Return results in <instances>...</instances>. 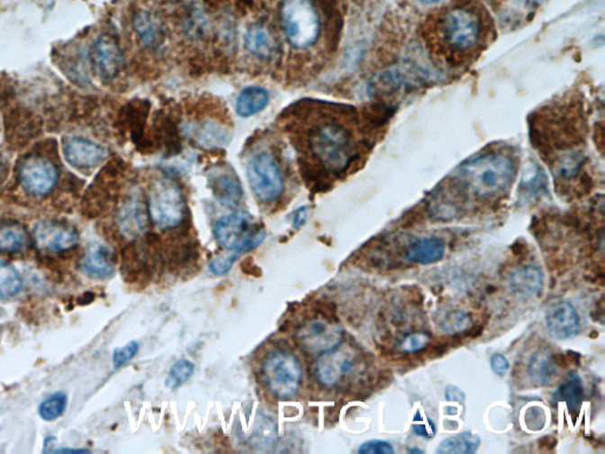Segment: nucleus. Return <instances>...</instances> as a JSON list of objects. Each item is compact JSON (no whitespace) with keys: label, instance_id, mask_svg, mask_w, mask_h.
Wrapping results in <instances>:
<instances>
[{"label":"nucleus","instance_id":"1","mask_svg":"<svg viewBox=\"0 0 605 454\" xmlns=\"http://www.w3.org/2000/svg\"><path fill=\"white\" fill-rule=\"evenodd\" d=\"M463 187L480 198L506 191L516 177V165L504 153H485L465 162L457 169Z\"/></svg>","mask_w":605,"mask_h":454},{"label":"nucleus","instance_id":"2","mask_svg":"<svg viewBox=\"0 0 605 454\" xmlns=\"http://www.w3.org/2000/svg\"><path fill=\"white\" fill-rule=\"evenodd\" d=\"M308 143L320 164L330 173L344 172L357 157L353 135L339 123L319 124L310 132Z\"/></svg>","mask_w":605,"mask_h":454},{"label":"nucleus","instance_id":"3","mask_svg":"<svg viewBox=\"0 0 605 454\" xmlns=\"http://www.w3.org/2000/svg\"><path fill=\"white\" fill-rule=\"evenodd\" d=\"M435 28L448 50L464 54L474 48L482 38V16L470 6H454L437 19Z\"/></svg>","mask_w":605,"mask_h":454},{"label":"nucleus","instance_id":"4","mask_svg":"<svg viewBox=\"0 0 605 454\" xmlns=\"http://www.w3.org/2000/svg\"><path fill=\"white\" fill-rule=\"evenodd\" d=\"M284 32L298 50L312 47L321 35V18L312 0H282L279 6Z\"/></svg>","mask_w":605,"mask_h":454},{"label":"nucleus","instance_id":"5","mask_svg":"<svg viewBox=\"0 0 605 454\" xmlns=\"http://www.w3.org/2000/svg\"><path fill=\"white\" fill-rule=\"evenodd\" d=\"M302 370L296 355L287 350H275L264 359L262 377L272 395L289 400L301 387Z\"/></svg>","mask_w":605,"mask_h":454},{"label":"nucleus","instance_id":"6","mask_svg":"<svg viewBox=\"0 0 605 454\" xmlns=\"http://www.w3.org/2000/svg\"><path fill=\"white\" fill-rule=\"evenodd\" d=\"M149 214L160 230H172L184 222L186 202L181 188L169 179H158L149 191Z\"/></svg>","mask_w":605,"mask_h":454},{"label":"nucleus","instance_id":"7","mask_svg":"<svg viewBox=\"0 0 605 454\" xmlns=\"http://www.w3.org/2000/svg\"><path fill=\"white\" fill-rule=\"evenodd\" d=\"M214 236L222 248L240 253L262 244L266 232L263 227L253 224L251 214L238 211L218 219Z\"/></svg>","mask_w":605,"mask_h":454},{"label":"nucleus","instance_id":"8","mask_svg":"<svg viewBox=\"0 0 605 454\" xmlns=\"http://www.w3.org/2000/svg\"><path fill=\"white\" fill-rule=\"evenodd\" d=\"M248 179L256 198L264 204H272L281 198L284 179L274 155L260 151L248 162Z\"/></svg>","mask_w":605,"mask_h":454},{"label":"nucleus","instance_id":"9","mask_svg":"<svg viewBox=\"0 0 605 454\" xmlns=\"http://www.w3.org/2000/svg\"><path fill=\"white\" fill-rule=\"evenodd\" d=\"M296 338L302 350L321 357L342 344L343 331L330 317L320 313L302 322Z\"/></svg>","mask_w":605,"mask_h":454},{"label":"nucleus","instance_id":"10","mask_svg":"<svg viewBox=\"0 0 605 454\" xmlns=\"http://www.w3.org/2000/svg\"><path fill=\"white\" fill-rule=\"evenodd\" d=\"M358 358L349 347H340L321 355L316 363V377L324 387H335L357 372Z\"/></svg>","mask_w":605,"mask_h":454},{"label":"nucleus","instance_id":"11","mask_svg":"<svg viewBox=\"0 0 605 454\" xmlns=\"http://www.w3.org/2000/svg\"><path fill=\"white\" fill-rule=\"evenodd\" d=\"M19 183L29 195L44 196L54 189L59 170L54 162L43 157H30L22 162L18 170Z\"/></svg>","mask_w":605,"mask_h":454},{"label":"nucleus","instance_id":"12","mask_svg":"<svg viewBox=\"0 0 605 454\" xmlns=\"http://www.w3.org/2000/svg\"><path fill=\"white\" fill-rule=\"evenodd\" d=\"M78 240V233L75 227L55 221L37 222L32 232L33 244L44 252L70 251L77 246Z\"/></svg>","mask_w":605,"mask_h":454},{"label":"nucleus","instance_id":"13","mask_svg":"<svg viewBox=\"0 0 605 454\" xmlns=\"http://www.w3.org/2000/svg\"><path fill=\"white\" fill-rule=\"evenodd\" d=\"M149 207L140 193H131L117 212V229L127 241H136L143 236L149 225Z\"/></svg>","mask_w":605,"mask_h":454},{"label":"nucleus","instance_id":"14","mask_svg":"<svg viewBox=\"0 0 605 454\" xmlns=\"http://www.w3.org/2000/svg\"><path fill=\"white\" fill-rule=\"evenodd\" d=\"M208 184L215 199L227 208L240 206L243 200V186L239 177L230 166L221 164L214 166L207 173Z\"/></svg>","mask_w":605,"mask_h":454},{"label":"nucleus","instance_id":"15","mask_svg":"<svg viewBox=\"0 0 605 454\" xmlns=\"http://www.w3.org/2000/svg\"><path fill=\"white\" fill-rule=\"evenodd\" d=\"M96 73L104 81H112L122 70L124 59L115 38L102 35L95 41L90 52Z\"/></svg>","mask_w":605,"mask_h":454},{"label":"nucleus","instance_id":"16","mask_svg":"<svg viewBox=\"0 0 605 454\" xmlns=\"http://www.w3.org/2000/svg\"><path fill=\"white\" fill-rule=\"evenodd\" d=\"M546 321L548 334L555 340L573 339L580 332V315L569 302L552 303L546 310Z\"/></svg>","mask_w":605,"mask_h":454},{"label":"nucleus","instance_id":"17","mask_svg":"<svg viewBox=\"0 0 605 454\" xmlns=\"http://www.w3.org/2000/svg\"><path fill=\"white\" fill-rule=\"evenodd\" d=\"M64 155L73 168L90 169L100 166L107 159L108 151L89 140L74 138L64 146Z\"/></svg>","mask_w":605,"mask_h":454},{"label":"nucleus","instance_id":"18","mask_svg":"<svg viewBox=\"0 0 605 454\" xmlns=\"http://www.w3.org/2000/svg\"><path fill=\"white\" fill-rule=\"evenodd\" d=\"M132 28L140 43L150 50L161 48L166 41V26L162 18L151 10H140L132 18Z\"/></svg>","mask_w":605,"mask_h":454},{"label":"nucleus","instance_id":"19","mask_svg":"<svg viewBox=\"0 0 605 454\" xmlns=\"http://www.w3.org/2000/svg\"><path fill=\"white\" fill-rule=\"evenodd\" d=\"M192 141L200 149L213 150L224 149L230 139L229 128L215 120H202L189 128Z\"/></svg>","mask_w":605,"mask_h":454},{"label":"nucleus","instance_id":"20","mask_svg":"<svg viewBox=\"0 0 605 454\" xmlns=\"http://www.w3.org/2000/svg\"><path fill=\"white\" fill-rule=\"evenodd\" d=\"M81 268L89 277L111 278L115 271V256L107 246L100 244L90 246L83 257Z\"/></svg>","mask_w":605,"mask_h":454},{"label":"nucleus","instance_id":"21","mask_svg":"<svg viewBox=\"0 0 605 454\" xmlns=\"http://www.w3.org/2000/svg\"><path fill=\"white\" fill-rule=\"evenodd\" d=\"M510 286L521 298H533L542 293L544 275L536 265L518 268L510 276Z\"/></svg>","mask_w":605,"mask_h":454},{"label":"nucleus","instance_id":"22","mask_svg":"<svg viewBox=\"0 0 605 454\" xmlns=\"http://www.w3.org/2000/svg\"><path fill=\"white\" fill-rule=\"evenodd\" d=\"M245 48L256 59L270 60L277 54L278 43L266 26L253 24L246 32Z\"/></svg>","mask_w":605,"mask_h":454},{"label":"nucleus","instance_id":"23","mask_svg":"<svg viewBox=\"0 0 605 454\" xmlns=\"http://www.w3.org/2000/svg\"><path fill=\"white\" fill-rule=\"evenodd\" d=\"M446 244L440 237H423L408 246L406 259L420 265L440 262L445 256Z\"/></svg>","mask_w":605,"mask_h":454},{"label":"nucleus","instance_id":"24","mask_svg":"<svg viewBox=\"0 0 605 454\" xmlns=\"http://www.w3.org/2000/svg\"><path fill=\"white\" fill-rule=\"evenodd\" d=\"M30 236L28 231L17 222H0V253L19 255L28 250Z\"/></svg>","mask_w":605,"mask_h":454},{"label":"nucleus","instance_id":"25","mask_svg":"<svg viewBox=\"0 0 605 454\" xmlns=\"http://www.w3.org/2000/svg\"><path fill=\"white\" fill-rule=\"evenodd\" d=\"M559 366L555 355L548 350H540L528 362V374L539 386H550L558 377Z\"/></svg>","mask_w":605,"mask_h":454},{"label":"nucleus","instance_id":"26","mask_svg":"<svg viewBox=\"0 0 605 454\" xmlns=\"http://www.w3.org/2000/svg\"><path fill=\"white\" fill-rule=\"evenodd\" d=\"M270 102V94L263 86H246L238 95L236 111L241 117H251L262 113Z\"/></svg>","mask_w":605,"mask_h":454},{"label":"nucleus","instance_id":"27","mask_svg":"<svg viewBox=\"0 0 605 454\" xmlns=\"http://www.w3.org/2000/svg\"><path fill=\"white\" fill-rule=\"evenodd\" d=\"M164 147L169 155L179 153L181 150L180 132L176 123L169 116L160 117L154 126V141Z\"/></svg>","mask_w":605,"mask_h":454},{"label":"nucleus","instance_id":"28","mask_svg":"<svg viewBox=\"0 0 605 454\" xmlns=\"http://www.w3.org/2000/svg\"><path fill=\"white\" fill-rule=\"evenodd\" d=\"M583 397V382L577 373H570L554 395V400L557 403H564L570 412L578 411Z\"/></svg>","mask_w":605,"mask_h":454},{"label":"nucleus","instance_id":"29","mask_svg":"<svg viewBox=\"0 0 605 454\" xmlns=\"http://www.w3.org/2000/svg\"><path fill=\"white\" fill-rule=\"evenodd\" d=\"M479 435L465 432L446 438L437 449L438 454H473L480 446Z\"/></svg>","mask_w":605,"mask_h":454},{"label":"nucleus","instance_id":"30","mask_svg":"<svg viewBox=\"0 0 605 454\" xmlns=\"http://www.w3.org/2000/svg\"><path fill=\"white\" fill-rule=\"evenodd\" d=\"M23 281L13 265L0 260V298L16 296L22 290Z\"/></svg>","mask_w":605,"mask_h":454},{"label":"nucleus","instance_id":"31","mask_svg":"<svg viewBox=\"0 0 605 454\" xmlns=\"http://www.w3.org/2000/svg\"><path fill=\"white\" fill-rule=\"evenodd\" d=\"M585 161L582 151L569 150L561 155L558 161L555 162V173L561 179L569 180L578 173Z\"/></svg>","mask_w":605,"mask_h":454},{"label":"nucleus","instance_id":"32","mask_svg":"<svg viewBox=\"0 0 605 454\" xmlns=\"http://www.w3.org/2000/svg\"><path fill=\"white\" fill-rule=\"evenodd\" d=\"M438 324L442 331L447 334H461V332L470 331L473 321L470 313L464 310H452L442 315Z\"/></svg>","mask_w":605,"mask_h":454},{"label":"nucleus","instance_id":"33","mask_svg":"<svg viewBox=\"0 0 605 454\" xmlns=\"http://www.w3.org/2000/svg\"><path fill=\"white\" fill-rule=\"evenodd\" d=\"M68 397L63 392H57L54 395L47 397L40 404L38 413L45 422H54V420L60 418L67 410Z\"/></svg>","mask_w":605,"mask_h":454},{"label":"nucleus","instance_id":"34","mask_svg":"<svg viewBox=\"0 0 605 454\" xmlns=\"http://www.w3.org/2000/svg\"><path fill=\"white\" fill-rule=\"evenodd\" d=\"M194 369V363L185 359H177L170 368L167 377H166V387L169 389L179 388L193 377Z\"/></svg>","mask_w":605,"mask_h":454},{"label":"nucleus","instance_id":"35","mask_svg":"<svg viewBox=\"0 0 605 454\" xmlns=\"http://www.w3.org/2000/svg\"><path fill=\"white\" fill-rule=\"evenodd\" d=\"M429 335L426 334V332H413V334L401 340L400 350L407 354L418 353V351H421L429 346Z\"/></svg>","mask_w":605,"mask_h":454},{"label":"nucleus","instance_id":"36","mask_svg":"<svg viewBox=\"0 0 605 454\" xmlns=\"http://www.w3.org/2000/svg\"><path fill=\"white\" fill-rule=\"evenodd\" d=\"M139 348V343L136 342V340H131V342L127 343L126 346L116 348L113 354V368L119 369L120 367L130 362L131 359L138 354Z\"/></svg>","mask_w":605,"mask_h":454},{"label":"nucleus","instance_id":"37","mask_svg":"<svg viewBox=\"0 0 605 454\" xmlns=\"http://www.w3.org/2000/svg\"><path fill=\"white\" fill-rule=\"evenodd\" d=\"M239 253H234V255L230 256H218L215 259L211 260L210 270L212 274L217 276L226 275L227 272L230 270L232 265L238 259Z\"/></svg>","mask_w":605,"mask_h":454},{"label":"nucleus","instance_id":"38","mask_svg":"<svg viewBox=\"0 0 605 454\" xmlns=\"http://www.w3.org/2000/svg\"><path fill=\"white\" fill-rule=\"evenodd\" d=\"M394 452L393 446L384 440L366 441L358 449V453L361 454H393Z\"/></svg>","mask_w":605,"mask_h":454},{"label":"nucleus","instance_id":"39","mask_svg":"<svg viewBox=\"0 0 605 454\" xmlns=\"http://www.w3.org/2000/svg\"><path fill=\"white\" fill-rule=\"evenodd\" d=\"M491 368L499 377H504L510 368L509 359L502 354H494L491 358Z\"/></svg>","mask_w":605,"mask_h":454},{"label":"nucleus","instance_id":"40","mask_svg":"<svg viewBox=\"0 0 605 454\" xmlns=\"http://www.w3.org/2000/svg\"><path fill=\"white\" fill-rule=\"evenodd\" d=\"M413 431L419 437L430 439L437 433V425L432 419L427 418V423H414Z\"/></svg>","mask_w":605,"mask_h":454},{"label":"nucleus","instance_id":"41","mask_svg":"<svg viewBox=\"0 0 605 454\" xmlns=\"http://www.w3.org/2000/svg\"><path fill=\"white\" fill-rule=\"evenodd\" d=\"M309 217V207L302 206L294 212L293 218V226L294 229H301L305 224Z\"/></svg>","mask_w":605,"mask_h":454},{"label":"nucleus","instance_id":"42","mask_svg":"<svg viewBox=\"0 0 605 454\" xmlns=\"http://www.w3.org/2000/svg\"><path fill=\"white\" fill-rule=\"evenodd\" d=\"M241 270L245 272L246 275L256 276L259 277L262 276V270L255 263H253L252 259H246L244 262L241 263Z\"/></svg>","mask_w":605,"mask_h":454},{"label":"nucleus","instance_id":"43","mask_svg":"<svg viewBox=\"0 0 605 454\" xmlns=\"http://www.w3.org/2000/svg\"><path fill=\"white\" fill-rule=\"evenodd\" d=\"M446 397L448 401H454V403L464 404L465 401L464 392L457 387H453V386H448L446 389Z\"/></svg>","mask_w":605,"mask_h":454},{"label":"nucleus","instance_id":"44","mask_svg":"<svg viewBox=\"0 0 605 454\" xmlns=\"http://www.w3.org/2000/svg\"><path fill=\"white\" fill-rule=\"evenodd\" d=\"M539 444L542 449H552L555 448V444H557V440L552 437H546L539 441Z\"/></svg>","mask_w":605,"mask_h":454},{"label":"nucleus","instance_id":"45","mask_svg":"<svg viewBox=\"0 0 605 454\" xmlns=\"http://www.w3.org/2000/svg\"><path fill=\"white\" fill-rule=\"evenodd\" d=\"M56 453H68V452H73V453H85L88 452L86 449H56Z\"/></svg>","mask_w":605,"mask_h":454},{"label":"nucleus","instance_id":"46","mask_svg":"<svg viewBox=\"0 0 605 454\" xmlns=\"http://www.w3.org/2000/svg\"><path fill=\"white\" fill-rule=\"evenodd\" d=\"M523 2L527 3L529 6H539L543 3H546V0H523Z\"/></svg>","mask_w":605,"mask_h":454},{"label":"nucleus","instance_id":"47","mask_svg":"<svg viewBox=\"0 0 605 454\" xmlns=\"http://www.w3.org/2000/svg\"><path fill=\"white\" fill-rule=\"evenodd\" d=\"M419 2L423 4H435L441 2V0H419Z\"/></svg>","mask_w":605,"mask_h":454},{"label":"nucleus","instance_id":"48","mask_svg":"<svg viewBox=\"0 0 605 454\" xmlns=\"http://www.w3.org/2000/svg\"><path fill=\"white\" fill-rule=\"evenodd\" d=\"M410 452L411 453H423V451H421V449H411Z\"/></svg>","mask_w":605,"mask_h":454},{"label":"nucleus","instance_id":"49","mask_svg":"<svg viewBox=\"0 0 605 454\" xmlns=\"http://www.w3.org/2000/svg\"><path fill=\"white\" fill-rule=\"evenodd\" d=\"M2 176H3V166L0 165V179H2Z\"/></svg>","mask_w":605,"mask_h":454}]
</instances>
